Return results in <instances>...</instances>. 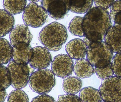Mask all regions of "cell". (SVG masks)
Wrapping results in <instances>:
<instances>
[{
    "label": "cell",
    "mask_w": 121,
    "mask_h": 102,
    "mask_svg": "<svg viewBox=\"0 0 121 102\" xmlns=\"http://www.w3.org/2000/svg\"><path fill=\"white\" fill-rule=\"evenodd\" d=\"M112 26L108 11L95 6L91 8L86 13L82 23L85 35L87 33L100 35L104 39L107 31Z\"/></svg>",
    "instance_id": "obj_1"
},
{
    "label": "cell",
    "mask_w": 121,
    "mask_h": 102,
    "mask_svg": "<svg viewBox=\"0 0 121 102\" xmlns=\"http://www.w3.org/2000/svg\"><path fill=\"white\" fill-rule=\"evenodd\" d=\"M68 37L65 27L58 22H53L43 28L39 33V39L48 50L57 51L61 49Z\"/></svg>",
    "instance_id": "obj_2"
},
{
    "label": "cell",
    "mask_w": 121,
    "mask_h": 102,
    "mask_svg": "<svg viewBox=\"0 0 121 102\" xmlns=\"http://www.w3.org/2000/svg\"><path fill=\"white\" fill-rule=\"evenodd\" d=\"M87 47L86 58L93 66L103 68L111 63L113 52L104 41L91 43Z\"/></svg>",
    "instance_id": "obj_3"
},
{
    "label": "cell",
    "mask_w": 121,
    "mask_h": 102,
    "mask_svg": "<svg viewBox=\"0 0 121 102\" xmlns=\"http://www.w3.org/2000/svg\"><path fill=\"white\" fill-rule=\"evenodd\" d=\"M29 82L33 91L46 94L50 92L56 85L55 75L50 69H39L31 74Z\"/></svg>",
    "instance_id": "obj_4"
},
{
    "label": "cell",
    "mask_w": 121,
    "mask_h": 102,
    "mask_svg": "<svg viewBox=\"0 0 121 102\" xmlns=\"http://www.w3.org/2000/svg\"><path fill=\"white\" fill-rule=\"evenodd\" d=\"M121 77L116 76L103 80L99 90L103 101L121 102Z\"/></svg>",
    "instance_id": "obj_5"
},
{
    "label": "cell",
    "mask_w": 121,
    "mask_h": 102,
    "mask_svg": "<svg viewBox=\"0 0 121 102\" xmlns=\"http://www.w3.org/2000/svg\"><path fill=\"white\" fill-rule=\"evenodd\" d=\"M48 16L47 12L42 6L30 2L24 10L22 18L26 25L36 28L45 23Z\"/></svg>",
    "instance_id": "obj_6"
},
{
    "label": "cell",
    "mask_w": 121,
    "mask_h": 102,
    "mask_svg": "<svg viewBox=\"0 0 121 102\" xmlns=\"http://www.w3.org/2000/svg\"><path fill=\"white\" fill-rule=\"evenodd\" d=\"M11 85L15 89L25 88L29 81L30 69L27 64H18L12 60L7 65Z\"/></svg>",
    "instance_id": "obj_7"
},
{
    "label": "cell",
    "mask_w": 121,
    "mask_h": 102,
    "mask_svg": "<svg viewBox=\"0 0 121 102\" xmlns=\"http://www.w3.org/2000/svg\"><path fill=\"white\" fill-rule=\"evenodd\" d=\"M51 63L52 72L61 78L69 76L73 71V61L68 55L60 54L56 55Z\"/></svg>",
    "instance_id": "obj_8"
},
{
    "label": "cell",
    "mask_w": 121,
    "mask_h": 102,
    "mask_svg": "<svg viewBox=\"0 0 121 102\" xmlns=\"http://www.w3.org/2000/svg\"><path fill=\"white\" fill-rule=\"evenodd\" d=\"M41 4L48 15L56 20L63 19L69 11V0H44Z\"/></svg>",
    "instance_id": "obj_9"
},
{
    "label": "cell",
    "mask_w": 121,
    "mask_h": 102,
    "mask_svg": "<svg viewBox=\"0 0 121 102\" xmlns=\"http://www.w3.org/2000/svg\"><path fill=\"white\" fill-rule=\"evenodd\" d=\"M33 55L29 63L30 66L38 70L48 67L52 60L48 50L44 47L37 46L33 48Z\"/></svg>",
    "instance_id": "obj_10"
},
{
    "label": "cell",
    "mask_w": 121,
    "mask_h": 102,
    "mask_svg": "<svg viewBox=\"0 0 121 102\" xmlns=\"http://www.w3.org/2000/svg\"><path fill=\"white\" fill-rule=\"evenodd\" d=\"M32 38L29 27L25 25H17L10 33V40L13 47L19 43L30 44Z\"/></svg>",
    "instance_id": "obj_11"
},
{
    "label": "cell",
    "mask_w": 121,
    "mask_h": 102,
    "mask_svg": "<svg viewBox=\"0 0 121 102\" xmlns=\"http://www.w3.org/2000/svg\"><path fill=\"white\" fill-rule=\"evenodd\" d=\"M121 25L114 24L109 28L104 42L109 46L113 53H121Z\"/></svg>",
    "instance_id": "obj_12"
},
{
    "label": "cell",
    "mask_w": 121,
    "mask_h": 102,
    "mask_svg": "<svg viewBox=\"0 0 121 102\" xmlns=\"http://www.w3.org/2000/svg\"><path fill=\"white\" fill-rule=\"evenodd\" d=\"M33 54V48L30 44L19 43L13 47L12 60L17 64H27Z\"/></svg>",
    "instance_id": "obj_13"
},
{
    "label": "cell",
    "mask_w": 121,
    "mask_h": 102,
    "mask_svg": "<svg viewBox=\"0 0 121 102\" xmlns=\"http://www.w3.org/2000/svg\"><path fill=\"white\" fill-rule=\"evenodd\" d=\"M87 47L83 40L76 38L69 41L65 46L66 52L71 59H84L87 54Z\"/></svg>",
    "instance_id": "obj_14"
},
{
    "label": "cell",
    "mask_w": 121,
    "mask_h": 102,
    "mask_svg": "<svg viewBox=\"0 0 121 102\" xmlns=\"http://www.w3.org/2000/svg\"><path fill=\"white\" fill-rule=\"evenodd\" d=\"M73 71L79 78L91 77L95 72L93 66L86 59L78 60L73 65Z\"/></svg>",
    "instance_id": "obj_15"
},
{
    "label": "cell",
    "mask_w": 121,
    "mask_h": 102,
    "mask_svg": "<svg viewBox=\"0 0 121 102\" xmlns=\"http://www.w3.org/2000/svg\"><path fill=\"white\" fill-rule=\"evenodd\" d=\"M15 19L13 16L4 9H0V38L6 36L14 27Z\"/></svg>",
    "instance_id": "obj_16"
},
{
    "label": "cell",
    "mask_w": 121,
    "mask_h": 102,
    "mask_svg": "<svg viewBox=\"0 0 121 102\" xmlns=\"http://www.w3.org/2000/svg\"><path fill=\"white\" fill-rule=\"evenodd\" d=\"M82 85V81L78 77L68 76L63 80V88L66 93L75 95L80 91Z\"/></svg>",
    "instance_id": "obj_17"
},
{
    "label": "cell",
    "mask_w": 121,
    "mask_h": 102,
    "mask_svg": "<svg viewBox=\"0 0 121 102\" xmlns=\"http://www.w3.org/2000/svg\"><path fill=\"white\" fill-rule=\"evenodd\" d=\"M13 47L10 42L3 38H0V65L7 64L13 59Z\"/></svg>",
    "instance_id": "obj_18"
},
{
    "label": "cell",
    "mask_w": 121,
    "mask_h": 102,
    "mask_svg": "<svg viewBox=\"0 0 121 102\" xmlns=\"http://www.w3.org/2000/svg\"><path fill=\"white\" fill-rule=\"evenodd\" d=\"M78 97L82 102H101L102 100L99 90L91 86L81 90Z\"/></svg>",
    "instance_id": "obj_19"
},
{
    "label": "cell",
    "mask_w": 121,
    "mask_h": 102,
    "mask_svg": "<svg viewBox=\"0 0 121 102\" xmlns=\"http://www.w3.org/2000/svg\"><path fill=\"white\" fill-rule=\"evenodd\" d=\"M26 0H3L4 10L12 15L23 12L26 7Z\"/></svg>",
    "instance_id": "obj_20"
},
{
    "label": "cell",
    "mask_w": 121,
    "mask_h": 102,
    "mask_svg": "<svg viewBox=\"0 0 121 102\" xmlns=\"http://www.w3.org/2000/svg\"><path fill=\"white\" fill-rule=\"evenodd\" d=\"M92 0H69V10L79 14L86 13L92 8Z\"/></svg>",
    "instance_id": "obj_21"
},
{
    "label": "cell",
    "mask_w": 121,
    "mask_h": 102,
    "mask_svg": "<svg viewBox=\"0 0 121 102\" xmlns=\"http://www.w3.org/2000/svg\"><path fill=\"white\" fill-rule=\"evenodd\" d=\"M83 17L75 16L71 20L69 25V32L75 36L82 37L85 36V34L82 27Z\"/></svg>",
    "instance_id": "obj_22"
},
{
    "label": "cell",
    "mask_w": 121,
    "mask_h": 102,
    "mask_svg": "<svg viewBox=\"0 0 121 102\" xmlns=\"http://www.w3.org/2000/svg\"><path fill=\"white\" fill-rule=\"evenodd\" d=\"M29 97L23 90L16 89L10 92L7 102H29Z\"/></svg>",
    "instance_id": "obj_23"
},
{
    "label": "cell",
    "mask_w": 121,
    "mask_h": 102,
    "mask_svg": "<svg viewBox=\"0 0 121 102\" xmlns=\"http://www.w3.org/2000/svg\"><path fill=\"white\" fill-rule=\"evenodd\" d=\"M109 14L111 21L114 24L121 25V1H114L110 7Z\"/></svg>",
    "instance_id": "obj_24"
},
{
    "label": "cell",
    "mask_w": 121,
    "mask_h": 102,
    "mask_svg": "<svg viewBox=\"0 0 121 102\" xmlns=\"http://www.w3.org/2000/svg\"><path fill=\"white\" fill-rule=\"evenodd\" d=\"M10 85V76L7 68L0 65V90H5Z\"/></svg>",
    "instance_id": "obj_25"
},
{
    "label": "cell",
    "mask_w": 121,
    "mask_h": 102,
    "mask_svg": "<svg viewBox=\"0 0 121 102\" xmlns=\"http://www.w3.org/2000/svg\"><path fill=\"white\" fill-rule=\"evenodd\" d=\"M94 69L98 77L102 80L112 77L114 74L112 68V62L107 66L102 68L95 67Z\"/></svg>",
    "instance_id": "obj_26"
},
{
    "label": "cell",
    "mask_w": 121,
    "mask_h": 102,
    "mask_svg": "<svg viewBox=\"0 0 121 102\" xmlns=\"http://www.w3.org/2000/svg\"><path fill=\"white\" fill-rule=\"evenodd\" d=\"M112 68L115 76L121 77V53H116L112 59Z\"/></svg>",
    "instance_id": "obj_27"
},
{
    "label": "cell",
    "mask_w": 121,
    "mask_h": 102,
    "mask_svg": "<svg viewBox=\"0 0 121 102\" xmlns=\"http://www.w3.org/2000/svg\"><path fill=\"white\" fill-rule=\"evenodd\" d=\"M56 102H82L80 98L75 95L66 94L60 95Z\"/></svg>",
    "instance_id": "obj_28"
},
{
    "label": "cell",
    "mask_w": 121,
    "mask_h": 102,
    "mask_svg": "<svg viewBox=\"0 0 121 102\" xmlns=\"http://www.w3.org/2000/svg\"><path fill=\"white\" fill-rule=\"evenodd\" d=\"M31 102H56L52 96L47 94H40L34 98Z\"/></svg>",
    "instance_id": "obj_29"
},
{
    "label": "cell",
    "mask_w": 121,
    "mask_h": 102,
    "mask_svg": "<svg viewBox=\"0 0 121 102\" xmlns=\"http://www.w3.org/2000/svg\"><path fill=\"white\" fill-rule=\"evenodd\" d=\"M114 1V0H94L93 1V3L95 5V7L106 10V9L111 7Z\"/></svg>",
    "instance_id": "obj_30"
},
{
    "label": "cell",
    "mask_w": 121,
    "mask_h": 102,
    "mask_svg": "<svg viewBox=\"0 0 121 102\" xmlns=\"http://www.w3.org/2000/svg\"><path fill=\"white\" fill-rule=\"evenodd\" d=\"M7 96V93L6 90H0V102H4Z\"/></svg>",
    "instance_id": "obj_31"
},
{
    "label": "cell",
    "mask_w": 121,
    "mask_h": 102,
    "mask_svg": "<svg viewBox=\"0 0 121 102\" xmlns=\"http://www.w3.org/2000/svg\"><path fill=\"white\" fill-rule=\"evenodd\" d=\"M101 102H106L105 101H103L102 100V101Z\"/></svg>",
    "instance_id": "obj_32"
}]
</instances>
